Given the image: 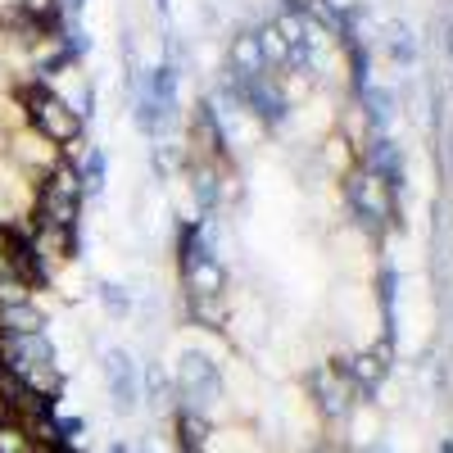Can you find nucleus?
<instances>
[{
    "mask_svg": "<svg viewBox=\"0 0 453 453\" xmlns=\"http://www.w3.org/2000/svg\"><path fill=\"white\" fill-rule=\"evenodd\" d=\"M19 100H23V123L36 136H46L59 150L78 145V136H82V109H73L68 96H59L50 82H32V87H23Z\"/></svg>",
    "mask_w": 453,
    "mask_h": 453,
    "instance_id": "1",
    "label": "nucleus"
},
{
    "mask_svg": "<svg viewBox=\"0 0 453 453\" xmlns=\"http://www.w3.org/2000/svg\"><path fill=\"white\" fill-rule=\"evenodd\" d=\"M104 381H109V399L119 412H132L136 408V395H141V372L127 354H109L104 358Z\"/></svg>",
    "mask_w": 453,
    "mask_h": 453,
    "instance_id": "2",
    "label": "nucleus"
},
{
    "mask_svg": "<svg viewBox=\"0 0 453 453\" xmlns=\"http://www.w3.org/2000/svg\"><path fill=\"white\" fill-rule=\"evenodd\" d=\"M313 395H318L322 412L340 418V412H349V403H354V395H358V390L349 386L345 367H318V372H313Z\"/></svg>",
    "mask_w": 453,
    "mask_h": 453,
    "instance_id": "3",
    "label": "nucleus"
},
{
    "mask_svg": "<svg viewBox=\"0 0 453 453\" xmlns=\"http://www.w3.org/2000/svg\"><path fill=\"white\" fill-rule=\"evenodd\" d=\"M390 200H395V191H390V181H386L381 173H363V177L354 181V204H358L363 218L386 222V218H390Z\"/></svg>",
    "mask_w": 453,
    "mask_h": 453,
    "instance_id": "4",
    "label": "nucleus"
},
{
    "mask_svg": "<svg viewBox=\"0 0 453 453\" xmlns=\"http://www.w3.org/2000/svg\"><path fill=\"white\" fill-rule=\"evenodd\" d=\"M181 281L186 290H191V299H204V295H222V268H218V258L209 250L191 254L181 263Z\"/></svg>",
    "mask_w": 453,
    "mask_h": 453,
    "instance_id": "5",
    "label": "nucleus"
},
{
    "mask_svg": "<svg viewBox=\"0 0 453 453\" xmlns=\"http://www.w3.org/2000/svg\"><path fill=\"white\" fill-rule=\"evenodd\" d=\"M177 381H181V395L200 399V395H209L218 386V367L209 358H200V354H186L181 367H177Z\"/></svg>",
    "mask_w": 453,
    "mask_h": 453,
    "instance_id": "6",
    "label": "nucleus"
},
{
    "mask_svg": "<svg viewBox=\"0 0 453 453\" xmlns=\"http://www.w3.org/2000/svg\"><path fill=\"white\" fill-rule=\"evenodd\" d=\"M232 73H236V78H254V73H268V64H263V55H258L254 32H245V36H236V42H232Z\"/></svg>",
    "mask_w": 453,
    "mask_h": 453,
    "instance_id": "7",
    "label": "nucleus"
},
{
    "mask_svg": "<svg viewBox=\"0 0 453 453\" xmlns=\"http://www.w3.org/2000/svg\"><path fill=\"white\" fill-rule=\"evenodd\" d=\"M0 453H36V440L27 435L23 422L0 418Z\"/></svg>",
    "mask_w": 453,
    "mask_h": 453,
    "instance_id": "8",
    "label": "nucleus"
},
{
    "mask_svg": "<svg viewBox=\"0 0 453 453\" xmlns=\"http://www.w3.org/2000/svg\"><path fill=\"white\" fill-rule=\"evenodd\" d=\"M191 313H196V322H204V326H222V322H226L222 295H204V299H191Z\"/></svg>",
    "mask_w": 453,
    "mask_h": 453,
    "instance_id": "9",
    "label": "nucleus"
},
{
    "mask_svg": "<svg viewBox=\"0 0 453 453\" xmlns=\"http://www.w3.org/2000/svg\"><path fill=\"white\" fill-rule=\"evenodd\" d=\"M104 309H113V313H127V295H123L119 286H104Z\"/></svg>",
    "mask_w": 453,
    "mask_h": 453,
    "instance_id": "10",
    "label": "nucleus"
},
{
    "mask_svg": "<svg viewBox=\"0 0 453 453\" xmlns=\"http://www.w3.org/2000/svg\"><path fill=\"white\" fill-rule=\"evenodd\" d=\"M363 453H395V449H390V444H367Z\"/></svg>",
    "mask_w": 453,
    "mask_h": 453,
    "instance_id": "11",
    "label": "nucleus"
},
{
    "mask_svg": "<svg viewBox=\"0 0 453 453\" xmlns=\"http://www.w3.org/2000/svg\"><path fill=\"white\" fill-rule=\"evenodd\" d=\"M449 50H453V32H449Z\"/></svg>",
    "mask_w": 453,
    "mask_h": 453,
    "instance_id": "12",
    "label": "nucleus"
}]
</instances>
